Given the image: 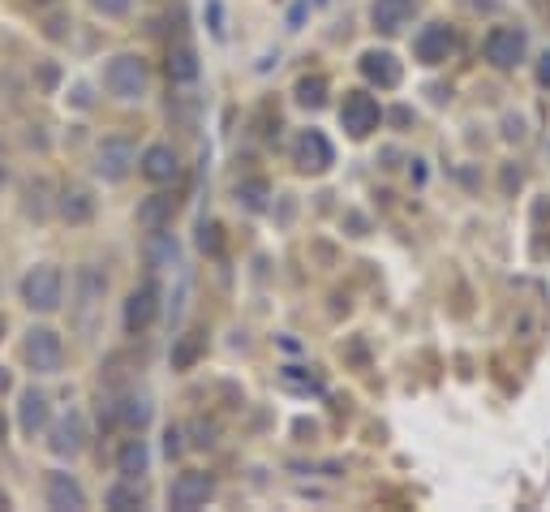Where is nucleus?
I'll list each match as a JSON object with an SVG mask.
<instances>
[{
    "label": "nucleus",
    "instance_id": "0eeeda50",
    "mask_svg": "<svg viewBox=\"0 0 550 512\" xmlns=\"http://www.w3.org/2000/svg\"><path fill=\"white\" fill-rule=\"evenodd\" d=\"M413 56H417V65H447L456 56V26H447V22H426L422 31H417L413 39Z\"/></svg>",
    "mask_w": 550,
    "mask_h": 512
},
{
    "label": "nucleus",
    "instance_id": "ddd939ff",
    "mask_svg": "<svg viewBox=\"0 0 550 512\" xmlns=\"http://www.w3.org/2000/svg\"><path fill=\"white\" fill-rule=\"evenodd\" d=\"M138 173L147 177L151 186H168V181L181 177V160H177V151H172L168 142H151V147L138 155Z\"/></svg>",
    "mask_w": 550,
    "mask_h": 512
},
{
    "label": "nucleus",
    "instance_id": "6ab92c4d",
    "mask_svg": "<svg viewBox=\"0 0 550 512\" xmlns=\"http://www.w3.org/2000/svg\"><path fill=\"white\" fill-rule=\"evenodd\" d=\"M164 74L172 87H194L198 74H202V65H198V52L190 44H177V48H168V61H164Z\"/></svg>",
    "mask_w": 550,
    "mask_h": 512
},
{
    "label": "nucleus",
    "instance_id": "bb28decb",
    "mask_svg": "<svg viewBox=\"0 0 550 512\" xmlns=\"http://www.w3.org/2000/svg\"><path fill=\"white\" fill-rule=\"evenodd\" d=\"M198 250L211 254V259H220L224 254V229L215 220H198Z\"/></svg>",
    "mask_w": 550,
    "mask_h": 512
},
{
    "label": "nucleus",
    "instance_id": "f3484780",
    "mask_svg": "<svg viewBox=\"0 0 550 512\" xmlns=\"http://www.w3.org/2000/svg\"><path fill=\"white\" fill-rule=\"evenodd\" d=\"M413 18H417V0H370V22L383 35L404 31Z\"/></svg>",
    "mask_w": 550,
    "mask_h": 512
},
{
    "label": "nucleus",
    "instance_id": "423d86ee",
    "mask_svg": "<svg viewBox=\"0 0 550 512\" xmlns=\"http://www.w3.org/2000/svg\"><path fill=\"white\" fill-rule=\"evenodd\" d=\"M22 353L35 375H61V366H65V340H61V332H52V327H31Z\"/></svg>",
    "mask_w": 550,
    "mask_h": 512
},
{
    "label": "nucleus",
    "instance_id": "f257e3e1",
    "mask_svg": "<svg viewBox=\"0 0 550 512\" xmlns=\"http://www.w3.org/2000/svg\"><path fill=\"white\" fill-rule=\"evenodd\" d=\"M22 302L35 310V315H52L65 302V272L56 263H35L31 272L22 276Z\"/></svg>",
    "mask_w": 550,
    "mask_h": 512
},
{
    "label": "nucleus",
    "instance_id": "5701e85b",
    "mask_svg": "<svg viewBox=\"0 0 550 512\" xmlns=\"http://www.w3.org/2000/svg\"><path fill=\"white\" fill-rule=\"evenodd\" d=\"M147 500H142V487H138V478H121V482H112V487L104 491V508L112 512H129V508H142Z\"/></svg>",
    "mask_w": 550,
    "mask_h": 512
},
{
    "label": "nucleus",
    "instance_id": "dca6fc26",
    "mask_svg": "<svg viewBox=\"0 0 550 512\" xmlns=\"http://www.w3.org/2000/svg\"><path fill=\"white\" fill-rule=\"evenodd\" d=\"M142 259H147V267H155V272L181 267V241L168 229H147V237H142Z\"/></svg>",
    "mask_w": 550,
    "mask_h": 512
},
{
    "label": "nucleus",
    "instance_id": "20e7f679",
    "mask_svg": "<svg viewBox=\"0 0 550 512\" xmlns=\"http://www.w3.org/2000/svg\"><path fill=\"white\" fill-rule=\"evenodd\" d=\"M482 56L495 69H516L525 65L529 56V35L520 31V26H490L486 39H482Z\"/></svg>",
    "mask_w": 550,
    "mask_h": 512
},
{
    "label": "nucleus",
    "instance_id": "4468645a",
    "mask_svg": "<svg viewBox=\"0 0 550 512\" xmlns=\"http://www.w3.org/2000/svg\"><path fill=\"white\" fill-rule=\"evenodd\" d=\"M104 289H108V280H104V272L99 267H91V263H82L78 267V280H74V297H78V323L82 327H91V315H95V306L104 302Z\"/></svg>",
    "mask_w": 550,
    "mask_h": 512
},
{
    "label": "nucleus",
    "instance_id": "1a4fd4ad",
    "mask_svg": "<svg viewBox=\"0 0 550 512\" xmlns=\"http://www.w3.org/2000/svg\"><path fill=\"white\" fill-rule=\"evenodd\" d=\"M215 495V478L211 474H202V469H185V474L172 478V487H168V508H177V512H194L202 508Z\"/></svg>",
    "mask_w": 550,
    "mask_h": 512
},
{
    "label": "nucleus",
    "instance_id": "7c9ffc66",
    "mask_svg": "<svg viewBox=\"0 0 550 512\" xmlns=\"http://www.w3.org/2000/svg\"><path fill=\"white\" fill-rule=\"evenodd\" d=\"M207 18H211V35L224 39V5L220 0H207Z\"/></svg>",
    "mask_w": 550,
    "mask_h": 512
},
{
    "label": "nucleus",
    "instance_id": "2eb2a0df",
    "mask_svg": "<svg viewBox=\"0 0 550 512\" xmlns=\"http://www.w3.org/2000/svg\"><path fill=\"white\" fill-rule=\"evenodd\" d=\"M43 495H48V508L56 512H78L86 508V491L74 474H65V469H52L48 482H43Z\"/></svg>",
    "mask_w": 550,
    "mask_h": 512
},
{
    "label": "nucleus",
    "instance_id": "f704fd0d",
    "mask_svg": "<svg viewBox=\"0 0 550 512\" xmlns=\"http://www.w3.org/2000/svg\"><path fill=\"white\" fill-rule=\"evenodd\" d=\"M9 388V371H5V366H0V392H5Z\"/></svg>",
    "mask_w": 550,
    "mask_h": 512
},
{
    "label": "nucleus",
    "instance_id": "393cba45",
    "mask_svg": "<svg viewBox=\"0 0 550 512\" xmlns=\"http://www.w3.org/2000/svg\"><path fill=\"white\" fill-rule=\"evenodd\" d=\"M267 198H271V190H267V181H258V177L254 181H241V186H237V203L250 211V216H263Z\"/></svg>",
    "mask_w": 550,
    "mask_h": 512
},
{
    "label": "nucleus",
    "instance_id": "9b49d317",
    "mask_svg": "<svg viewBox=\"0 0 550 512\" xmlns=\"http://www.w3.org/2000/svg\"><path fill=\"white\" fill-rule=\"evenodd\" d=\"M155 319H159V284L155 280H142L138 289L125 297V332L129 336H142Z\"/></svg>",
    "mask_w": 550,
    "mask_h": 512
},
{
    "label": "nucleus",
    "instance_id": "4be33fe9",
    "mask_svg": "<svg viewBox=\"0 0 550 512\" xmlns=\"http://www.w3.org/2000/svg\"><path fill=\"white\" fill-rule=\"evenodd\" d=\"M117 469H121V478H142L151 469V448H147V439H125V444L117 448Z\"/></svg>",
    "mask_w": 550,
    "mask_h": 512
},
{
    "label": "nucleus",
    "instance_id": "c9c22d12",
    "mask_svg": "<svg viewBox=\"0 0 550 512\" xmlns=\"http://www.w3.org/2000/svg\"><path fill=\"white\" fill-rule=\"evenodd\" d=\"M0 439H5V422H0Z\"/></svg>",
    "mask_w": 550,
    "mask_h": 512
},
{
    "label": "nucleus",
    "instance_id": "a211bd4d",
    "mask_svg": "<svg viewBox=\"0 0 550 512\" xmlns=\"http://www.w3.org/2000/svg\"><path fill=\"white\" fill-rule=\"evenodd\" d=\"M48 422H52V401L39 388H26L18 396V426H22V435L35 439L39 431H48Z\"/></svg>",
    "mask_w": 550,
    "mask_h": 512
},
{
    "label": "nucleus",
    "instance_id": "9d476101",
    "mask_svg": "<svg viewBox=\"0 0 550 512\" xmlns=\"http://www.w3.org/2000/svg\"><path fill=\"white\" fill-rule=\"evenodd\" d=\"M293 164L301 173H327L336 164V147H331V138L323 130H301L293 142Z\"/></svg>",
    "mask_w": 550,
    "mask_h": 512
},
{
    "label": "nucleus",
    "instance_id": "f8f14e48",
    "mask_svg": "<svg viewBox=\"0 0 550 512\" xmlns=\"http://www.w3.org/2000/svg\"><path fill=\"white\" fill-rule=\"evenodd\" d=\"M361 78L370 82V87H379V91H396L400 87V78H404V65L396 61V52H387V48H370V52H361Z\"/></svg>",
    "mask_w": 550,
    "mask_h": 512
},
{
    "label": "nucleus",
    "instance_id": "72a5a7b5",
    "mask_svg": "<svg viewBox=\"0 0 550 512\" xmlns=\"http://www.w3.org/2000/svg\"><path fill=\"white\" fill-rule=\"evenodd\" d=\"M503 125H508V130H503V138H508V142H520V138H525V121H520V117H508Z\"/></svg>",
    "mask_w": 550,
    "mask_h": 512
},
{
    "label": "nucleus",
    "instance_id": "2f4dec72",
    "mask_svg": "<svg viewBox=\"0 0 550 512\" xmlns=\"http://www.w3.org/2000/svg\"><path fill=\"white\" fill-rule=\"evenodd\" d=\"M181 439H185L181 426H168V431H164V452H168V457H181V448H185Z\"/></svg>",
    "mask_w": 550,
    "mask_h": 512
},
{
    "label": "nucleus",
    "instance_id": "c756f323",
    "mask_svg": "<svg viewBox=\"0 0 550 512\" xmlns=\"http://www.w3.org/2000/svg\"><path fill=\"white\" fill-rule=\"evenodd\" d=\"M95 13H104V18H125L129 9H134V0H91Z\"/></svg>",
    "mask_w": 550,
    "mask_h": 512
},
{
    "label": "nucleus",
    "instance_id": "6e6552de",
    "mask_svg": "<svg viewBox=\"0 0 550 512\" xmlns=\"http://www.w3.org/2000/svg\"><path fill=\"white\" fill-rule=\"evenodd\" d=\"M86 439H91V435H86V418L78 414V409H69L65 418L48 422V452H52V457H61V461L82 457Z\"/></svg>",
    "mask_w": 550,
    "mask_h": 512
},
{
    "label": "nucleus",
    "instance_id": "f03ea898",
    "mask_svg": "<svg viewBox=\"0 0 550 512\" xmlns=\"http://www.w3.org/2000/svg\"><path fill=\"white\" fill-rule=\"evenodd\" d=\"M104 87L117 99H142L151 87V69L138 52H117V56H108V65H104Z\"/></svg>",
    "mask_w": 550,
    "mask_h": 512
},
{
    "label": "nucleus",
    "instance_id": "412c9836",
    "mask_svg": "<svg viewBox=\"0 0 550 512\" xmlns=\"http://www.w3.org/2000/svg\"><path fill=\"white\" fill-rule=\"evenodd\" d=\"M117 418H121V426H129V431H134V435H142V431H147V426H151V418H155L151 396H142V392H129V396H121Z\"/></svg>",
    "mask_w": 550,
    "mask_h": 512
},
{
    "label": "nucleus",
    "instance_id": "a878e982",
    "mask_svg": "<svg viewBox=\"0 0 550 512\" xmlns=\"http://www.w3.org/2000/svg\"><path fill=\"white\" fill-rule=\"evenodd\" d=\"M293 95H297V104H301V108H314V112H318V108L327 104V78H323V74H314V78H301Z\"/></svg>",
    "mask_w": 550,
    "mask_h": 512
},
{
    "label": "nucleus",
    "instance_id": "39448f33",
    "mask_svg": "<svg viewBox=\"0 0 550 512\" xmlns=\"http://www.w3.org/2000/svg\"><path fill=\"white\" fill-rule=\"evenodd\" d=\"M134 168H138V147L125 134H112V138L99 142V151H95V177L99 181L117 186V181H125Z\"/></svg>",
    "mask_w": 550,
    "mask_h": 512
},
{
    "label": "nucleus",
    "instance_id": "aec40b11",
    "mask_svg": "<svg viewBox=\"0 0 550 512\" xmlns=\"http://www.w3.org/2000/svg\"><path fill=\"white\" fill-rule=\"evenodd\" d=\"M172 216H177V198L172 194H147L138 203V229H168Z\"/></svg>",
    "mask_w": 550,
    "mask_h": 512
},
{
    "label": "nucleus",
    "instance_id": "473e14b6",
    "mask_svg": "<svg viewBox=\"0 0 550 512\" xmlns=\"http://www.w3.org/2000/svg\"><path fill=\"white\" fill-rule=\"evenodd\" d=\"M533 74H538V87H546V91H550V48L538 56V65H533Z\"/></svg>",
    "mask_w": 550,
    "mask_h": 512
},
{
    "label": "nucleus",
    "instance_id": "7ed1b4c3",
    "mask_svg": "<svg viewBox=\"0 0 550 512\" xmlns=\"http://www.w3.org/2000/svg\"><path fill=\"white\" fill-rule=\"evenodd\" d=\"M383 125V108L379 99H374L370 91H344V104H340V130L349 138H370L374 130Z\"/></svg>",
    "mask_w": 550,
    "mask_h": 512
},
{
    "label": "nucleus",
    "instance_id": "c85d7f7f",
    "mask_svg": "<svg viewBox=\"0 0 550 512\" xmlns=\"http://www.w3.org/2000/svg\"><path fill=\"white\" fill-rule=\"evenodd\" d=\"M190 435H194V448H215V435H220V426L207 422V418H198L190 426Z\"/></svg>",
    "mask_w": 550,
    "mask_h": 512
},
{
    "label": "nucleus",
    "instance_id": "cd10ccee",
    "mask_svg": "<svg viewBox=\"0 0 550 512\" xmlns=\"http://www.w3.org/2000/svg\"><path fill=\"white\" fill-rule=\"evenodd\" d=\"M194 358H198V336H181L177 349H172V366H177V371H190Z\"/></svg>",
    "mask_w": 550,
    "mask_h": 512
},
{
    "label": "nucleus",
    "instance_id": "b1692460",
    "mask_svg": "<svg viewBox=\"0 0 550 512\" xmlns=\"http://www.w3.org/2000/svg\"><path fill=\"white\" fill-rule=\"evenodd\" d=\"M95 216V198L86 190H65L61 194V220L65 224H86Z\"/></svg>",
    "mask_w": 550,
    "mask_h": 512
}]
</instances>
